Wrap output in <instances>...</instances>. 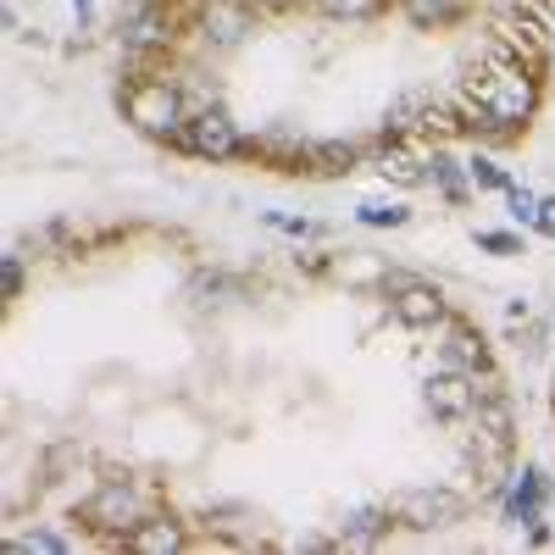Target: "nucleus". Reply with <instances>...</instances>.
<instances>
[{"instance_id":"nucleus-7","label":"nucleus","mask_w":555,"mask_h":555,"mask_svg":"<svg viewBox=\"0 0 555 555\" xmlns=\"http://www.w3.org/2000/svg\"><path fill=\"white\" fill-rule=\"evenodd\" d=\"M389 306L405 328H439L444 322V295L434 284H416V278H389Z\"/></svg>"},{"instance_id":"nucleus-14","label":"nucleus","mask_w":555,"mask_h":555,"mask_svg":"<svg viewBox=\"0 0 555 555\" xmlns=\"http://www.w3.org/2000/svg\"><path fill=\"white\" fill-rule=\"evenodd\" d=\"M306 172H322V178H328V172H350V162H356V145H339V139H334V145H306Z\"/></svg>"},{"instance_id":"nucleus-20","label":"nucleus","mask_w":555,"mask_h":555,"mask_svg":"<svg viewBox=\"0 0 555 555\" xmlns=\"http://www.w3.org/2000/svg\"><path fill=\"white\" fill-rule=\"evenodd\" d=\"M467 178L478 183V190H512V178H505L494 162H483V156H473V167H467Z\"/></svg>"},{"instance_id":"nucleus-17","label":"nucleus","mask_w":555,"mask_h":555,"mask_svg":"<svg viewBox=\"0 0 555 555\" xmlns=\"http://www.w3.org/2000/svg\"><path fill=\"white\" fill-rule=\"evenodd\" d=\"M356 217H361L366 228H405V222H411V211H405L400 201H361Z\"/></svg>"},{"instance_id":"nucleus-16","label":"nucleus","mask_w":555,"mask_h":555,"mask_svg":"<svg viewBox=\"0 0 555 555\" xmlns=\"http://www.w3.org/2000/svg\"><path fill=\"white\" fill-rule=\"evenodd\" d=\"M384 528H389V512H378V505H361V512H350V522H345V544H373Z\"/></svg>"},{"instance_id":"nucleus-13","label":"nucleus","mask_w":555,"mask_h":555,"mask_svg":"<svg viewBox=\"0 0 555 555\" xmlns=\"http://www.w3.org/2000/svg\"><path fill=\"white\" fill-rule=\"evenodd\" d=\"M512 517L517 522H539V505H544V473H522L517 483H512Z\"/></svg>"},{"instance_id":"nucleus-23","label":"nucleus","mask_w":555,"mask_h":555,"mask_svg":"<svg viewBox=\"0 0 555 555\" xmlns=\"http://www.w3.org/2000/svg\"><path fill=\"white\" fill-rule=\"evenodd\" d=\"M533 228H539L544 240H555V201H539V222Z\"/></svg>"},{"instance_id":"nucleus-15","label":"nucleus","mask_w":555,"mask_h":555,"mask_svg":"<svg viewBox=\"0 0 555 555\" xmlns=\"http://www.w3.org/2000/svg\"><path fill=\"white\" fill-rule=\"evenodd\" d=\"M311 7L334 23H373L384 12V0H311Z\"/></svg>"},{"instance_id":"nucleus-18","label":"nucleus","mask_w":555,"mask_h":555,"mask_svg":"<svg viewBox=\"0 0 555 555\" xmlns=\"http://www.w3.org/2000/svg\"><path fill=\"white\" fill-rule=\"evenodd\" d=\"M423 167H428V162H416V156H405V151H384V162H378V172H384V178H395V183H405V190L428 178Z\"/></svg>"},{"instance_id":"nucleus-8","label":"nucleus","mask_w":555,"mask_h":555,"mask_svg":"<svg viewBox=\"0 0 555 555\" xmlns=\"http://www.w3.org/2000/svg\"><path fill=\"white\" fill-rule=\"evenodd\" d=\"M395 517L405 522V528H450L455 517H461V494H450V489H405L400 500H395Z\"/></svg>"},{"instance_id":"nucleus-4","label":"nucleus","mask_w":555,"mask_h":555,"mask_svg":"<svg viewBox=\"0 0 555 555\" xmlns=\"http://www.w3.org/2000/svg\"><path fill=\"white\" fill-rule=\"evenodd\" d=\"M183 145H190L195 156H206V162H228V156L245 151V139H240V122L222 106H201L190 117V128H183Z\"/></svg>"},{"instance_id":"nucleus-21","label":"nucleus","mask_w":555,"mask_h":555,"mask_svg":"<svg viewBox=\"0 0 555 555\" xmlns=\"http://www.w3.org/2000/svg\"><path fill=\"white\" fill-rule=\"evenodd\" d=\"M505 195H512V217L517 222H539V201L528 190H505Z\"/></svg>"},{"instance_id":"nucleus-22","label":"nucleus","mask_w":555,"mask_h":555,"mask_svg":"<svg viewBox=\"0 0 555 555\" xmlns=\"http://www.w3.org/2000/svg\"><path fill=\"white\" fill-rule=\"evenodd\" d=\"M7 295H12V300L23 295V261H17V256H7Z\"/></svg>"},{"instance_id":"nucleus-1","label":"nucleus","mask_w":555,"mask_h":555,"mask_svg":"<svg viewBox=\"0 0 555 555\" xmlns=\"http://www.w3.org/2000/svg\"><path fill=\"white\" fill-rule=\"evenodd\" d=\"M122 117L145 133V139H183L195 106L172 78H133L122 89Z\"/></svg>"},{"instance_id":"nucleus-25","label":"nucleus","mask_w":555,"mask_h":555,"mask_svg":"<svg viewBox=\"0 0 555 555\" xmlns=\"http://www.w3.org/2000/svg\"><path fill=\"white\" fill-rule=\"evenodd\" d=\"M478 245H483V250H517L512 234H478Z\"/></svg>"},{"instance_id":"nucleus-11","label":"nucleus","mask_w":555,"mask_h":555,"mask_svg":"<svg viewBox=\"0 0 555 555\" xmlns=\"http://www.w3.org/2000/svg\"><path fill=\"white\" fill-rule=\"evenodd\" d=\"M489 361L483 339L473 328H450V345H444V366H455V373H478V366Z\"/></svg>"},{"instance_id":"nucleus-5","label":"nucleus","mask_w":555,"mask_h":555,"mask_svg":"<svg viewBox=\"0 0 555 555\" xmlns=\"http://www.w3.org/2000/svg\"><path fill=\"white\" fill-rule=\"evenodd\" d=\"M122 44L139 56H151V51H167L172 44V17L162 0H128V12H122Z\"/></svg>"},{"instance_id":"nucleus-19","label":"nucleus","mask_w":555,"mask_h":555,"mask_svg":"<svg viewBox=\"0 0 555 555\" xmlns=\"http://www.w3.org/2000/svg\"><path fill=\"white\" fill-rule=\"evenodd\" d=\"M428 178H439V183H444V195H450V201L467 195V183H461V172H455V162H450V156H434V162H428Z\"/></svg>"},{"instance_id":"nucleus-12","label":"nucleus","mask_w":555,"mask_h":555,"mask_svg":"<svg viewBox=\"0 0 555 555\" xmlns=\"http://www.w3.org/2000/svg\"><path fill=\"white\" fill-rule=\"evenodd\" d=\"M461 7H467V0H400V12H405L416 28H444V23L461 17Z\"/></svg>"},{"instance_id":"nucleus-24","label":"nucleus","mask_w":555,"mask_h":555,"mask_svg":"<svg viewBox=\"0 0 555 555\" xmlns=\"http://www.w3.org/2000/svg\"><path fill=\"white\" fill-rule=\"evenodd\" d=\"M67 7H73L78 28H89V23H95V0H67Z\"/></svg>"},{"instance_id":"nucleus-3","label":"nucleus","mask_w":555,"mask_h":555,"mask_svg":"<svg viewBox=\"0 0 555 555\" xmlns=\"http://www.w3.org/2000/svg\"><path fill=\"white\" fill-rule=\"evenodd\" d=\"M83 522H89V528H101V533L128 539L139 522H145V500H139V489H133V483L112 478V483H101V489H95V500L83 505Z\"/></svg>"},{"instance_id":"nucleus-6","label":"nucleus","mask_w":555,"mask_h":555,"mask_svg":"<svg viewBox=\"0 0 555 555\" xmlns=\"http://www.w3.org/2000/svg\"><path fill=\"white\" fill-rule=\"evenodd\" d=\"M423 400H428L434 416H444V423H461V416L478 411L483 389L473 384V373H455V366H444V373H434V378L423 384Z\"/></svg>"},{"instance_id":"nucleus-9","label":"nucleus","mask_w":555,"mask_h":555,"mask_svg":"<svg viewBox=\"0 0 555 555\" xmlns=\"http://www.w3.org/2000/svg\"><path fill=\"white\" fill-rule=\"evenodd\" d=\"M201 39L211 51H234V44L250 34V7L245 0H201Z\"/></svg>"},{"instance_id":"nucleus-2","label":"nucleus","mask_w":555,"mask_h":555,"mask_svg":"<svg viewBox=\"0 0 555 555\" xmlns=\"http://www.w3.org/2000/svg\"><path fill=\"white\" fill-rule=\"evenodd\" d=\"M533 101H539L533 73L522 62H500L478 89V122L473 128H517V122H528Z\"/></svg>"},{"instance_id":"nucleus-10","label":"nucleus","mask_w":555,"mask_h":555,"mask_svg":"<svg viewBox=\"0 0 555 555\" xmlns=\"http://www.w3.org/2000/svg\"><path fill=\"white\" fill-rule=\"evenodd\" d=\"M122 544L139 550V555H172V550H183V522H172V517H145Z\"/></svg>"}]
</instances>
